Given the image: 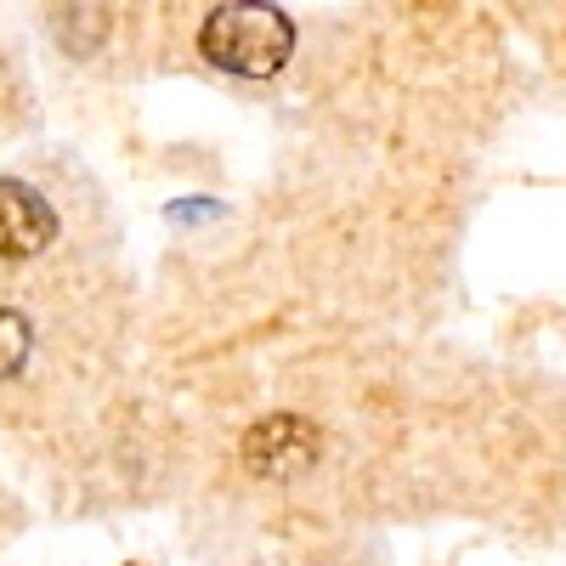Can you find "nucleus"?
Here are the masks:
<instances>
[{"label": "nucleus", "instance_id": "f257e3e1", "mask_svg": "<svg viewBox=\"0 0 566 566\" xmlns=\"http://www.w3.org/2000/svg\"><path fill=\"white\" fill-rule=\"evenodd\" d=\"M199 52L210 69L244 74V80H266L283 63L295 57V23L277 7H255V0H239V7H216L199 29Z\"/></svg>", "mask_w": 566, "mask_h": 566}, {"label": "nucleus", "instance_id": "f03ea898", "mask_svg": "<svg viewBox=\"0 0 566 566\" xmlns=\"http://www.w3.org/2000/svg\"><path fill=\"white\" fill-rule=\"evenodd\" d=\"M323 453V437L317 424L301 419V413H272L261 424H250L244 442H239V464L250 470V476L261 482H290L301 476V470H312Z\"/></svg>", "mask_w": 566, "mask_h": 566}, {"label": "nucleus", "instance_id": "7ed1b4c3", "mask_svg": "<svg viewBox=\"0 0 566 566\" xmlns=\"http://www.w3.org/2000/svg\"><path fill=\"white\" fill-rule=\"evenodd\" d=\"M57 232V216L45 205L40 187L18 181V176H0V261H23L40 255Z\"/></svg>", "mask_w": 566, "mask_h": 566}, {"label": "nucleus", "instance_id": "20e7f679", "mask_svg": "<svg viewBox=\"0 0 566 566\" xmlns=\"http://www.w3.org/2000/svg\"><path fill=\"white\" fill-rule=\"evenodd\" d=\"M29 346H34V323L18 306H0V380H12L29 363Z\"/></svg>", "mask_w": 566, "mask_h": 566}, {"label": "nucleus", "instance_id": "39448f33", "mask_svg": "<svg viewBox=\"0 0 566 566\" xmlns=\"http://www.w3.org/2000/svg\"><path fill=\"white\" fill-rule=\"evenodd\" d=\"M170 216H176V221H210V216H221V205H216V199H187V205H176Z\"/></svg>", "mask_w": 566, "mask_h": 566}]
</instances>
